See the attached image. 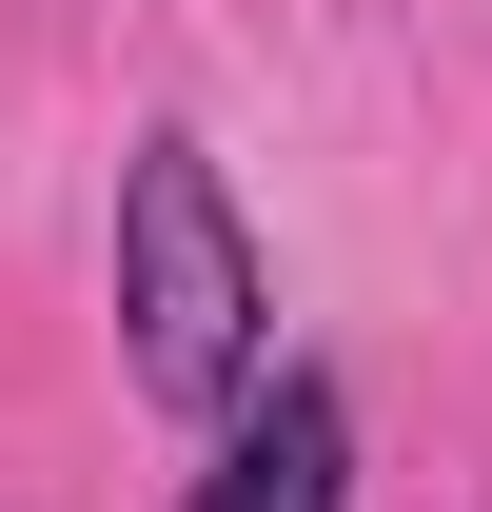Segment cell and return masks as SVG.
I'll list each match as a JSON object with an SVG mask.
<instances>
[{
	"label": "cell",
	"instance_id": "6da1fadb",
	"mask_svg": "<svg viewBox=\"0 0 492 512\" xmlns=\"http://www.w3.org/2000/svg\"><path fill=\"white\" fill-rule=\"evenodd\" d=\"M119 355H138L158 414H197V434L276 375V276H256L237 197H217V158H197L178 119L119 158Z\"/></svg>",
	"mask_w": 492,
	"mask_h": 512
},
{
	"label": "cell",
	"instance_id": "7a4b0ae2",
	"mask_svg": "<svg viewBox=\"0 0 492 512\" xmlns=\"http://www.w3.org/2000/svg\"><path fill=\"white\" fill-rule=\"evenodd\" d=\"M178 512H355V394L335 375H256L217 414V473Z\"/></svg>",
	"mask_w": 492,
	"mask_h": 512
}]
</instances>
